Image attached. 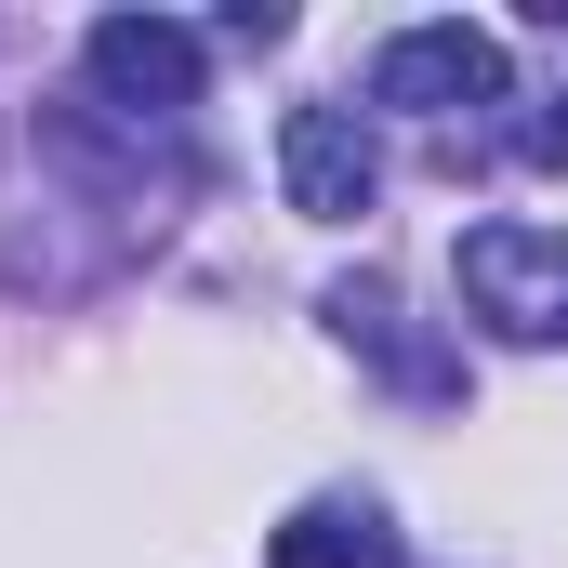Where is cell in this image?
I'll use <instances>...</instances> for the list:
<instances>
[{
    "instance_id": "2",
    "label": "cell",
    "mask_w": 568,
    "mask_h": 568,
    "mask_svg": "<svg viewBox=\"0 0 568 568\" xmlns=\"http://www.w3.org/2000/svg\"><path fill=\"white\" fill-rule=\"evenodd\" d=\"M80 53H93V93H106L120 120H185L199 80H212V40L172 27V13H106Z\"/></svg>"
},
{
    "instance_id": "3",
    "label": "cell",
    "mask_w": 568,
    "mask_h": 568,
    "mask_svg": "<svg viewBox=\"0 0 568 568\" xmlns=\"http://www.w3.org/2000/svg\"><path fill=\"white\" fill-rule=\"evenodd\" d=\"M371 93L410 106V120H449V106H503V40L463 27V13H424L371 53Z\"/></svg>"
},
{
    "instance_id": "1",
    "label": "cell",
    "mask_w": 568,
    "mask_h": 568,
    "mask_svg": "<svg viewBox=\"0 0 568 568\" xmlns=\"http://www.w3.org/2000/svg\"><path fill=\"white\" fill-rule=\"evenodd\" d=\"M463 317L503 344H568V225H463Z\"/></svg>"
},
{
    "instance_id": "5",
    "label": "cell",
    "mask_w": 568,
    "mask_h": 568,
    "mask_svg": "<svg viewBox=\"0 0 568 568\" xmlns=\"http://www.w3.org/2000/svg\"><path fill=\"white\" fill-rule=\"evenodd\" d=\"M265 568H397V529L371 503H304L278 542H265Z\"/></svg>"
},
{
    "instance_id": "4",
    "label": "cell",
    "mask_w": 568,
    "mask_h": 568,
    "mask_svg": "<svg viewBox=\"0 0 568 568\" xmlns=\"http://www.w3.org/2000/svg\"><path fill=\"white\" fill-rule=\"evenodd\" d=\"M278 185H291L304 225H357V212L384 199L371 120H357V106H291V120H278Z\"/></svg>"
}]
</instances>
